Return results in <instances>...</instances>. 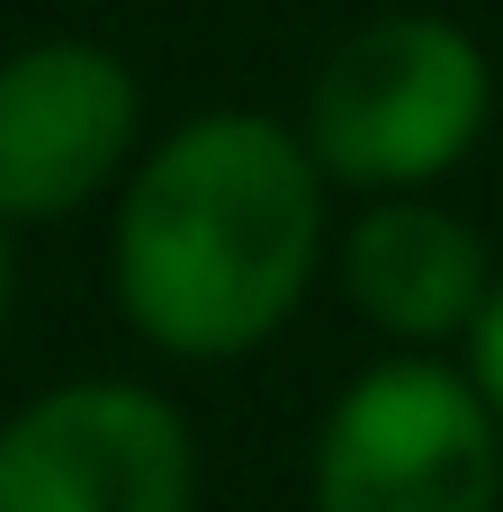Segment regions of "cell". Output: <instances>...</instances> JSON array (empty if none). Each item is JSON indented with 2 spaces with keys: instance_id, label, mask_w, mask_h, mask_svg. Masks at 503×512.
<instances>
[{
  "instance_id": "1",
  "label": "cell",
  "mask_w": 503,
  "mask_h": 512,
  "mask_svg": "<svg viewBox=\"0 0 503 512\" xmlns=\"http://www.w3.org/2000/svg\"><path fill=\"white\" fill-rule=\"evenodd\" d=\"M333 180L270 108H198L117 189L108 288L144 351L216 369L252 360L333 261Z\"/></svg>"
},
{
  "instance_id": "2",
  "label": "cell",
  "mask_w": 503,
  "mask_h": 512,
  "mask_svg": "<svg viewBox=\"0 0 503 512\" xmlns=\"http://www.w3.org/2000/svg\"><path fill=\"white\" fill-rule=\"evenodd\" d=\"M495 126V63L486 45L441 9H378L306 81V153L333 189L405 198L450 180Z\"/></svg>"
},
{
  "instance_id": "3",
  "label": "cell",
  "mask_w": 503,
  "mask_h": 512,
  "mask_svg": "<svg viewBox=\"0 0 503 512\" xmlns=\"http://www.w3.org/2000/svg\"><path fill=\"white\" fill-rule=\"evenodd\" d=\"M315 512H503V414L468 360L387 351L315 423Z\"/></svg>"
},
{
  "instance_id": "4",
  "label": "cell",
  "mask_w": 503,
  "mask_h": 512,
  "mask_svg": "<svg viewBox=\"0 0 503 512\" xmlns=\"http://www.w3.org/2000/svg\"><path fill=\"white\" fill-rule=\"evenodd\" d=\"M0 512H198V432L144 378H72L0 423Z\"/></svg>"
},
{
  "instance_id": "5",
  "label": "cell",
  "mask_w": 503,
  "mask_h": 512,
  "mask_svg": "<svg viewBox=\"0 0 503 512\" xmlns=\"http://www.w3.org/2000/svg\"><path fill=\"white\" fill-rule=\"evenodd\" d=\"M144 162V81L99 36L0 54V225H63Z\"/></svg>"
},
{
  "instance_id": "6",
  "label": "cell",
  "mask_w": 503,
  "mask_h": 512,
  "mask_svg": "<svg viewBox=\"0 0 503 512\" xmlns=\"http://www.w3.org/2000/svg\"><path fill=\"white\" fill-rule=\"evenodd\" d=\"M495 279L503 270L486 252V234L459 207H441L432 189L360 198V216L333 234V288H342V306L378 342H396V351H441V342L468 351Z\"/></svg>"
},
{
  "instance_id": "7",
  "label": "cell",
  "mask_w": 503,
  "mask_h": 512,
  "mask_svg": "<svg viewBox=\"0 0 503 512\" xmlns=\"http://www.w3.org/2000/svg\"><path fill=\"white\" fill-rule=\"evenodd\" d=\"M468 378L486 387V405L503 414V279L486 297V315H477V333H468Z\"/></svg>"
},
{
  "instance_id": "8",
  "label": "cell",
  "mask_w": 503,
  "mask_h": 512,
  "mask_svg": "<svg viewBox=\"0 0 503 512\" xmlns=\"http://www.w3.org/2000/svg\"><path fill=\"white\" fill-rule=\"evenodd\" d=\"M9 288H18V261H9V225H0V324H9Z\"/></svg>"
}]
</instances>
